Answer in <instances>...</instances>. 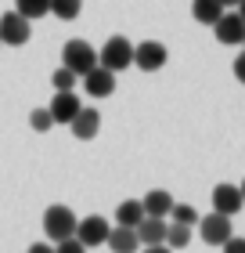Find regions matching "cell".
<instances>
[{"label": "cell", "mask_w": 245, "mask_h": 253, "mask_svg": "<svg viewBox=\"0 0 245 253\" xmlns=\"http://www.w3.org/2000/svg\"><path fill=\"white\" fill-rule=\"evenodd\" d=\"M62 65L69 69V73H76V80H83L90 69L98 65V51L90 47L87 40H69L62 47Z\"/></svg>", "instance_id": "6da1fadb"}, {"label": "cell", "mask_w": 245, "mask_h": 253, "mask_svg": "<svg viewBox=\"0 0 245 253\" xmlns=\"http://www.w3.org/2000/svg\"><path fill=\"white\" fill-rule=\"evenodd\" d=\"M98 65L112 69V73H123L126 65H134V43L126 37H112L105 40V47L98 51Z\"/></svg>", "instance_id": "7a4b0ae2"}, {"label": "cell", "mask_w": 245, "mask_h": 253, "mask_svg": "<svg viewBox=\"0 0 245 253\" xmlns=\"http://www.w3.org/2000/svg\"><path fill=\"white\" fill-rule=\"evenodd\" d=\"M43 232H47V239H54V243L76 235V213L69 210V206H47V210H43Z\"/></svg>", "instance_id": "3957f363"}, {"label": "cell", "mask_w": 245, "mask_h": 253, "mask_svg": "<svg viewBox=\"0 0 245 253\" xmlns=\"http://www.w3.org/2000/svg\"><path fill=\"white\" fill-rule=\"evenodd\" d=\"M198 235H202V243L206 246H224L231 235V217H224V213H206V217H198Z\"/></svg>", "instance_id": "277c9868"}, {"label": "cell", "mask_w": 245, "mask_h": 253, "mask_svg": "<svg viewBox=\"0 0 245 253\" xmlns=\"http://www.w3.org/2000/svg\"><path fill=\"white\" fill-rule=\"evenodd\" d=\"M29 37H33L29 18H22L18 11H4V18H0V43L22 47V43H29Z\"/></svg>", "instance_id": "5b68a950"}, {"label": "cell", "mask_w": 245, "mask_h": 253, "mask_svg": "<svg viewBox=\"0 0 245 253\" xmlns=\"http://www.w3.org/2000/svg\"><path fill=\"white\" fill-rule=\"evenodd\" d=\"M166 58H170V51L162 47L159 40H141L134 47V65L141 69V73H159V69L166 65Z\"/></svg>", "instance_id": "8992f818"}, {"label": "cell", "mask_w": 245, "mask_h": 253, "mask_svg": "<svg viewBox=\"0 0 245 253\" xmlns=\"http://www.w3.org/2000/svg\"><path fill=\"white\" fill-rule=\"evenodd\" d=\"M76 239H79L87 250L105 246V239H108V221H105V217H98V213H90V217H83V221H76Z\"/></svg>", "instance_id": "52a82bcc"}, {"label": "cell", "mask_w": 245, "mask_h": 253, "mask_svg": "<svg viewBox=\"0 0 245 253\" xmlns=\"http://www.w3.org/2000/svg\"><path fill=\"white\" fill-rule=\"evenodd\" d=\"M213 33H216L220 43H227V47H242V40H245V22H242L238 11H235V15H227V11H224V15L216 18Z\"/></svg>", "instance_id": "ba28073f"}, {"label": "cell", "mask_w": 245, "mask_h": 253, "mask_svg": "<svg viewBox=\"0 0 245 253\" xmlns=\"http://www.w3.org/2000/svg\"><path fill=\"white\" fill-rule=\"evenodd\" d=\"M242 206H245V199H242V188H238V185H227V181H224V185L213 188V210H216V213L235 217Z\"/></svg>", "instance_id": "9c48e42d"}, {"label": "cell", "mask_w": 245, "mask_h": 253, "mask_svg": "<svg viewBox=\"0 0 245 253\" xmlns=\"http://www.w3.org/2000/svg\"><path fill=\"white\" fill-rule=\"evenodd\" d=\"M79 109H83V101L76 98V90H58L54 101L47 105V112H51L54 123H72V116H76Z\"/></svg>", "instance_id": "30bf717a"}, {"label": "cell", "mask_w": 245, "mask_h": 253, "mask_svg": "<svg viewBox=\"0 0 245 253\" xmlns=\"http://www.w3.org/2000/svg\"><path fill=\"white\" fill-rule=\"evenodd\" d=\"M83 87H87L90 98H108L115 90V73H112V69H105V65H94L83 76Z\"/></svg>", "instance_id": "8fae6325"}, {"label": "cell", "mask_w": 245, "mask_h": 253, "mask_svg": "<svg viewBox=\"0 0 245 253\" xmlns=\"http://www.w3.org/2000/svg\"><path fill=\"white\" fill-rule=\"evenodd\" d=\"M69 126H72V134H76V141H90V137H94L98 130H101V112L98 109H79L76 112V116H72V123H69Z\"/></svg>", "instance_id": "7c38bea8"}, {"label": "cell", "mask_w": 245, "mask_h": 253, "mask_svg": "<svg viewBox=\"0 0 245 253\" xmlns=\"http://www.w3.org/2000/svg\"><path fill=\"white\" fill-rule=\"evenodd\" d=\"M134 232L141 246H159V243H166V217H144Z\"/></svg>", "instance_id": "4fadbf2b"}, {"label": "cell", "mask_w": 245, "mask_h": 253, "mask_svg": "<svg viewBox=\"0 0 245 253\" xmlns=\"http://www.w3.org/2000/svg\"><path fill=\"white\" fill-rule=\"evenodd\" d=\"M105 246H108L112 253H137V250H141V243H137V232H134V228H123V224L108 228Z\"/></svg>", "instance_id": "5bb4252c"}, {"label": "cell", "mask_w": 245, "mask_h": 253, "mask_svg": "<svg viewBox=\"0 0 245 253\" xmlns=\"http://www.w3.org/2000/svg\"><path fill=\"white\" fill-rule=\"evenodd\" d=\"M141 206H144V217H170V210H173V195H170L166 188H151L144 199H141Z\"/></svg>", "instance_id": "9a60e30c"}, {"label": "cell", "mask_w": 245, "mask_h": 253, "mask_svg": "<svg viewBox=\"0 0 245 253\" xmlns=\"http://www.w3.org/2000/svg\"><path fill=\"white\" fill-rule=\"evenodd\" d=\"M141 221H144V206H141V199H126V203L115 206V224H123V228H137Z\"/></svg>", "instance_id": "2e32d148"}, {"label": "cell", "mask_w": 245, "mask_h": 253, "mask_svg": "<svg viewBox=\"0 0 245 253\" xmlns=\"http://www.w3.org/2000/svg\"><path fill=\"white\" fill-rule=\"evenodd\" d=\"M191 11H195V18L202 22V26H216V18L224 15V4H220V0H195Z\"/></svg>", "instance_id": "e0dca14e"}, {"label": "cell", "mask_w": 245, "mask_h": 253, "mask_svg": "<svg viewBox=\"0 0 245 253\" xmlns=\"http://www.w3.org/2000/svg\"><path fill=\"white\" fill-rule=\"evenodd\" d=\"M79 11H83V0H51V15L62 22L79 18Z\"/></svg>", "instance_id": "ac0fdd59"}, {"label": "cell", "mask_w": 245, "mask_h": 253, "mask_svg": "<svg viewBox=\"0 0 245 253\" xmlns=\"http://www.w3.org/2000/svg\"><path fill=\"white\" fill-rule=\"evenodd\" d=\"M18 15L22 18H29V22H36V18H43L51 11V0H18Z\"/></svg>", "instance_id": "d6986e66"}, {"label": "cell", "mask_w": 245, "mask_h": 253, "mask_svg": "<svg viewBox=\"0 0 245 253\" xmlns=\"http://www.w3.org/2000/svg\"><path fill=\"white\" fill-rule=\"evenodd\" d=\"M191 243V228L188 224H166V246L170 250H184Z\"/></svg>", "instance_id": "ffe728a7"}, {"label": "cell", "mask_w": 245, "mask_h": 253, "mask_svg": "<svg viewBox=\"0 0 245 253\" xmlns=\"http://www.w3.org/2000/svg\"><path fill=\"white\" fill-rule=\"evenodd\" d=\"M170 221L173 224H198V210L195 206H188V203H173V210H170Z\"/></svg>", "instance_id": "44dd1931"}, {"label": "cell", "mask_w": 245, "mask_h": 253, "mask_svg": "<svg viewBox=\"0 0 245 253\" xmlns=\"http://www.w3.org/2000/svg\"><path fill=\"white\" fill-rule=\"evenodd\" d=\"M51 84H54V90H76V73H69V69L62 65V69L51 76Z\"/></svg>", "instance_id": "7402d4cb"}, {"label": "cell", "mask_w": 245, "mask_h": 253, "mask_svg": "<svg viewBox=\"0 0 245 253\" xmlns=\"http://www.w3.org/2000/svg\"><path fill=\"white\" fill-rule=\"evenodd\" d=\"M29 126H33V130H51V126H54V120H51V112L47 109H33V116H29Z\"/></svg>", "instance_id": "603a6c76"}, {"label": "cell", "mask_w": 245, "mask_h": 253, "mask_svg": "<svg viewBox=\"0 0 245 253\" xmlns=\"http://www.w3.org/2000/svg\"><path fill=\"white\" fill-rule=\"evenodd\" d=\"M54 253H87V246L79 243L76 235H69V239H62V243L54 246Z\"/></svg>", "instance_id": "cb8c5ba5"}, {"label": "cell", "mask_w": 245, "mask_h": 253, "mask_svg": "<svg viewBox=\"0 0 245 253\" xmlns=\"http://www.w3.org/2000/svg\"><path fill=\"white\" fill-rule=\"evenodd\" d=\"M224 253H245V239L242 235H231L224 243Z\"/></svg>", "instance_id": "d4e9b609"}, {"label": "cell", "mask_w": 245, "mask_h": 253, "mask_svg": "<svg viewBox=\"0 0 245 253\" xmlns=\"http://www.w3.org/2000/svg\"><path fill=\"white\" fill-rule=\"evenodd\" d=\"M235 76H238V84H245V54L235 58Z\"/></svg>", "instance_id": "484cf974"}, {"label": "cell", "mask_w": 245, "mask_h": 253, "mask_svg": "<svg viewBox=\"0 0 245 253\" xmlns=\"http://www.w3.org/2000/svg\"><path fill=\"white\" fill-rule=\"evenodd\" d=\"M29 253H54V246H51V243H33Z\"/></svg>", "instance_id": "4316f807"}, {"label": "cell", "mask_w": 245, "mask_h": 253, "mask_svg": "<svg viewBox=\"0 0 245 253\" xmlns=\"http://www.w3.org/2000/svg\"><path fill=\"white\" fill-rule=\"evenodd\" d=\"M141 253H173V250H170V246H166V243H159V246H144V250H141Z\"/></svg>", "instance_id": "83f0119b"}, {"label": "cell", "mask_w": 245, "mask_h": 253, "mask_svg": "<svg viewBox=\"0 0 245 253\" xmlns=\"http://www.w3.org/2000/svg\"><path fill=\"white\" fill-rule=\"evenodd\" d=\"M238 15H242V22H245V0H238Z\"/></svg>", "instance_id": "f1b7e54d"}, {"label": "cell", "mask_w": 245, "mask_h": 253, "mask_svg": "<svg viewBox=\"0 0 245 253\" xmlns=\"http://www.w3.org/2000/svg\"><path fill=\"white\" fill-rule=\"evenodd\" d=\"M220 4H224V7H227V4H238V0H220Z\"/></svg>", "instance_id": "f546056e"}, {"label": "cell", "mask_w": 245, "mask_h": 253, "mask_svg": "<svg viewBox=\"0 0 245 253\" xmlns=\"http://www.w3.org/2000/svg\"><path fill=\"white\" fill-rule=\"evenodd\" d=\"M238 188H242V199H245V181H242V185H238Z\"/></svg>", "instance_id": "4dcf8cb0"}, {"label": "cell", "mask_w": 245, "mask_h": 253, "mask_svg": "<svg viewBox=\"0 0 245 253\" xmlns=\"http://www.w3.org/2000/svg\"><path fill=\"white\" fill-rule=\"evenodd\" d=\"M242 47H245V40H242Z\"/></svg>", "instance_id": "1f68e13d"}]
</instances>
